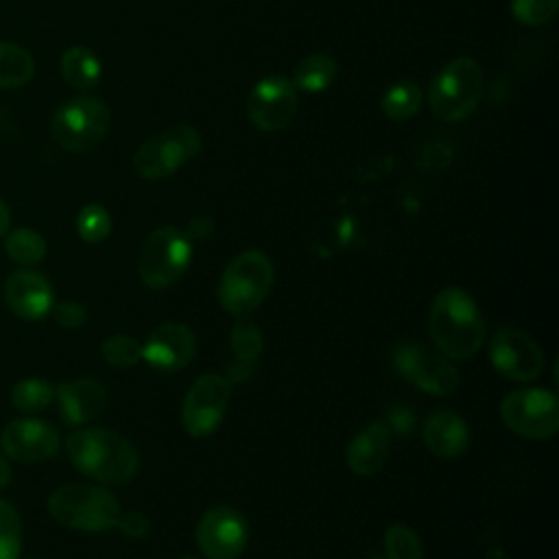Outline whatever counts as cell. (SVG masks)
<instances>
[{
  "label": "cell",
  "mask_w": 559,
  "mask_h": 559,
  "mask_svg": "<svg viewBox=\"0 0 559 559\" xmlns=\"http://www.w3.org/2000/svg\"><path fill=\"white\" fill-rule=\"evenodd\" d=\"M100 354L111 367H133L142 360V345L129 334H114L103 341Z\"/></svg>",
  "instance_id": "cell-31"
},
{
  "label": "cell",
  "mask_w": 559,
  "mask_h": 559,
  "mask_svg": "<svg viewBox=\"0 0 559 559\" xmlns=\"http://www.w3.org/2000/svg\"><path fill=\"white\" fill-rule=\"evenodd\" d=\"M426 448L439 459H452L465 452L469 445V428L461 415L454 411L432 413L421 428Z\"/></svg>",
  "instance_id": "cell-20"
},
{
  "label": "cell",
  "mask_w": 559,
  "mask_h": 559,
  "mask_svg": "<svg viewBox=\"0 0 559 559\" xmlns=\"http://www.w3.org/2000/svg\"><path fill=\"white\" fill-rule=\"evenodd\" d=\"M4 301L24 321H39L50 314L55 293L50 282L33 269H17L4 280Z\"/></svg>",
  "instance_id": "cell-17"
},
{
  "label": "cell",
  "mask_w": 559,
  "mask_h": 559,
  "mask_svg": "<svg viewBox=\"0 0 559 559\" xmlns=\"http://www.w3.org/2000/svg\"><path fill=\"white\" fill-rule=\"evenodd\" d=\"M48 513L61 526L85 533H103L116 528L120 504L105 487L70 483L50 493Z\"/></svg>",
  "instance_id": "cell-3"
},
{
  "label": "cell",
  "mask_w": 559,
  "mask_h": 559,
  "mask_svg": "<svg viewBox=\"0 0 559 559\" xmlns=\"http://www.w3.org/2000/svg\"><path fill=\"white\" fill-rule=\"evenodd\" d=\"M109 107L94 96H79L63 103L50 122L55 142L72 153H83L100 144L109 131Z\"/></svg>",
  "instance_id": "cell-7"
},
{
  "label": "cell",
  "mask_w": 559,
  "mask_h": 559,
  "mask_svg": "<svg viewBox=\"0 0 559 559\" xmlns=\"http://www.w3.org/2000/svg\"><path fill=\"white\" fill-rule=\"evenodd\" d=\"M55 400L66 426H83L100 415L107 402V391L94 378H76L57 384Z\"/></svg>",
  "instance_id": "cell-18"
},
{
  "label": "cell",
  "mask_w": 559,
  "mask_h": 559,
  "mask_svg": "<svg viewBox=\"0 0 559 559\" xmlns=\"http://www.w3.org/2000/svg\"><path fill=\"white\" fill-rule=\"evenodd\" d=\"M186 559H192V557H186Z\"/></svg>",
  "instance_id": "cell-41"
},
{
  "label": "cell",
  "mask_w": 559,
  "mask_h": 559,
  "mask_svg": "<svg viewBox=\"0 0 559 559\" xmlns=\"http://www.w3.org/2000/svg\"><path fill=\"white\" fill-rule=\"evenodd\" d=\"M373 559H386V557H373Z\"/></svg>",
  "instance_id": "cell-40"
},
{
  "label": "cell",
  "mask_w": 559,
  "mask_h": 559,
  "mask_svg": "<svg viewBox=\"0 0 559 559\" xmlns=\"http://www.w3.org/2000/svg\"><path fill=\"white\" fill-rule=\"evenodd\" d=\"M190 260L192 240L186 231L164 225L146 236L138 255V273L148 288L164 290L186 273Z\"/></svg>",
  "instance_id": "cell-6"
},
{
  "label": "cell",
  "mask_w": 559,
  "mask_h": 559,
  "mask_svg": "<svg viewBox=\"0 0 559 559\" xmlns=\"http://www.w3.org/2000/svg\"><path fill=\"white\" fill-rule=\"evenodd\" d=\"M336 61L323 52H312L297 61L293 70V85L304 92H323L336 79Z\"/></svg>",
  "instance_id": "cell-22"
},
{
  "label": "cell",
  "mask_w": 559,
  "mask_h": 559,
  "mask_svg": "<svg viewBox=\"0 0 559 559\" xmlns=\"http://www.w3.org/2000/svg\"><path fill=\"white\" fill-rule=\"evenodd\" d=\"M61 76L68 85L76 90H90L100 79V61L98 57L83 46H72L61 55L59 61Z\"/></svg>",
  "instance_id": "cell-21"
},
{
  "label": "cell",
  "mask_w": 559,
  "mask_h": 559,
  "mask_svg": "<svg viewBox=\"0 0 559 559\" xmlns=\"http://www.w3.org/2000/svg\"><path fill=\"white\" fill-rule=\"evenodd\" d=\"M11 465L7 461L4 454H0V489H4L9 483H11Z\"/></svg>",
  "instance_id": "cell-38"
},
{
  "label": "cell",
  "mask_w": 559,
  "mask_h": 559,
  "mask_svg": "<svg viewBox=\"0 0 559 559\" xmlns=\"http://www.w3.org/2000/svg\"><path fill=\"white\" fill-rule=\"evenodd\" d=\"M212 227L214 225H212V221L207 216H197V218L190 221V225L186 229V236L190 240H203V238H207L212 234Z\"/></svg>",
  "instance_id": "cell-37"
},
{
  "label": "cell",
  "mask_w": 559,
  "mask_h": 559,
  "mask_svg": "<svg viewBox=\"0 0 559 559\" xmlns=\"http://www.w3.org/2000/svg\"><path fill=\"white\" fill-rule=\"evenodd\" d=\"M504 426L526 439H550L559 430V400L550 389H518L500 402Z\"/></svg>",
  "instance_id": "cell-9"
},
{
  "label": "cell",
  "mask_w": 559,
  "mask_h": 559,
  "mask_svg": "<svg viewBox=\"0 0 559 559\" xmlns=\"http://www.w3.org/2000/svg\"><path fill=\"white\" fill-rule=\"evenodd\" d=\"M197 354V338L183 323H162L142 343V360L162 373L183 369Z\"/></svg>",
  "instance_id": "cell-16"
},
{
  "label": "cell",
  "mask_w": 559,
  "mask_h": 559,
  "mask_svg": "<svg viewBox=\"0 0 559 559\" xmlns=\"http://www.w3.org/2000/svg\"><path fill=\"white\" fill-rule=\"evenodd\" d=\"M452 159V148L445 142H430L419 153V164L424 168H443Z\"/></svg>",
  "instance_id": "cell-35"
},
{
  "label": "cell",
  "mask_w": 559,
  "mask_h": 559,
  "mask_svg": "<svg viewBox=\"0 0 559 559\" xmlns=\"http://www.w3.org/2000/svg\"><path fill=\"white\" fill-rule=\"evenodd\" d=\"M201 151V135L190 124H175L146 142L133 155V168L144 179H166Z\"/></svg>",
  "instance_id": "cell-8"
},
{
  "label": "cell",
  "mask_w": 559,
  "mask_h": 559,
  "mask_svg": "<svg viewBox=\"0 0 559 559\" xmlns=\"http://www.w3.org/2000/svg\"><path fill=\"white\" fill-rule=\"evenodd\" d=\"M297 87L286 76H266L253 85L247 96V116L260 131H280L297 114Z\"/></svg>",
  "instance_id": "cell-12"
},
{
  "label": "cell",
  "mask_w": 559,
  "mask_h": 559,
  "mask_svg": "<svg viewBox=\"0 0 559 559\" xmlns=\"http://www.w3.org/2000/svg\"><path fill=\"white\" fill-rule=\"evenodd\" d=\"M0 445L4 456L15 463H41L59 452L61 437L50 421L22 417L4 426Z\"/></svg>",
  "instance_id": "cell-14"
},
{
  "label": "cell",
  "mask_w": 559,
  "mask_h": 559,
  "mask_svg": "<svg viewBox=\"0 0 559 559\" xmlns=\"http://www.w3.org/2000/svg\"><path fill=\"white\" fill-rule=\"evenodd\" d=\"M421 90L413 81L393 83L382 96V111L391 120H408L419 111Z\"/></svg>",
  "instance_id": "cell-26"
},
{
  "label": "cell",
  "mask_w": 559,
  "mask_h": 559,
  "mask_svg": "<svg viewBox=\"0 0 559 559\" xmlns=\"http://www.w3.org/2000/svg\"><path fill=\"white\" fill-rule=\"evenodd\" d=\"M275 280L273 262L266 253L249 249L238 253L223 271L218 301L234 317H249L269 295Z\"/></svg>",
  "instance_id": "cell-4"
},
{
  "label": "cell",
  "mask_w": 559,
  "mask_h": 559,
  "mask_svg": "<svg viewBox=\"0 0 559 559\" xmlns=\"http://www.w3.org/2000/svg\"><path fill=\"white\" fill-rule=\"evenodd\" d=\"M386 426L391 432H397V435H408L415 426V415L411 408L406 406H395L391 408L389 413V419H386Z\"/></svg>",
  "instance_id": "cell-36"
},
{
  "label": "cell",
  "mask_w": 559,
  "mask_h": 559,
  "mask_svg": "<svg viewBox=\"0 0 559 559\" xmlns=\"http://www.w3.org/2000/svg\"><path fill=\"white\" fill-rule=\"evenodd\" d=\"M197 544L207 559H238L247 546V522L231 507H214L197 524Z\"/></svg>",
  "instance_id": "cell-15"
},
{
  "label": "cell",
  "mask_w": 559,
  "mask_h": 559,
  "mask_svg": "<svg viewBox=\"0 0 559 559\" xmlns=\"http://www.w3.org/2000/svg\"><path fill=\"white\" fill-rule=\"evenodd\" d=\"M229 347H231L236 362L255 365L258 356L264 349V338H262L260 328L255 323H251L247 317H240L229 332Z\"/></svg>",
  "instance_id": "cell-27"
},
{
  "label": "cell",
  "mask_w": 559,
  "mask_h": 559,
  "mask_svg": "<svg viewBox=\"0 0 559 559\" xmlns=\"http://www.w3.org/2000/svg\"><path fill=\"white\" fill-rule=\"evenodd\" d=\"M485 92V76L472 57L450 61L430 83L428 100L432 114L443 122H459L467 118L480 103Z\"/></svg>",
  "instance_id": "cell-5"
},
{
  "label": "cell",
  "mask_w": 559,
  "mask_h": 559,
  "mask_svg": "<svg viewBox=\"0 0 559 559\" xmlns=\"http://www.w3.org/2000/svg\"><path fill=\"white\" fill-rule=\"evenodd\" d=\"M231 382L223 373L199 376L181 404V424L190 437L212 435L225 417Z\"/></svg>",
  "instance_id": "cell-11"
},
{
  "label": "cell",
  "mask_w": 559,
  "mask_h": 559,
  "mask_svg": "<svg viewBox=\"0 0 559 559\" xmlns=\"http://www.w3.org/2000/svg\"><path fill=\"white\" fill-rule=\"evenodd\" d=\"M116 528L127 535V537H133V539H140V537H146L148 531H151V522L144 513L140 511H120V518L116 522Z\"/></svg>",
  "instance_id": "cell-34"
},
{
  "label": "cell",
  "mask_w": 559,
  "mask_h": 559,
  "mask_svg": "<svg viewBox=\"0 0 559 559\" xmlns=\"http://www.w3.org/2000/svg\"><path fill=\"white\" fill-rule=\"evenodd\" d=\"M559 0H511V13L520 24L542 26L555 17Z\"/></svg>",
  "instance_id": "cell-32"
},
{
  "label": "cell",
  "mask_w": 559,
  "mask_h": 559,
  "mask_svg": "<svg viewBox=\"0 0 559 559\" xmlns=\"http://www.w3.org/2000/svg\"><path fill=\"white\" fill-rule=\"evenodd\" d=\"M4 251L15 264L33 266L46 258V240L35 229L20 227L4 238Z\"/></svg>",
  "instance_id": "cell-24"
},
{
  "label": "cell",
  "mask_w": 559,
  "mask_h": 559,
  "mask_svg": "<svg viewBox=\"0 0 559 559\" xmlns=\"http://www.w3.org/2000/svg\"><path fill=\"white\" fill-rule=\"evenodd\" d=\"M391 430L384 419H376L367 424L345 450L347 467L358 476H371L380 472L389 459L391 448Z\"/></svg>",
  "instance_id": "cell-19"
},
{
  "label": "cell",
  "mask_w": 559,
  "mask_h": 559,
  "mask_svg": "<svg viewBox=\"0 0 559 559\" xmlns=\"http://www.w3.org/2000/svg\"><path fill=\"white\" fill-rule=\"evenodd\" d=\"M35 74V61L31 52L17 44L0 41V87H22Z\"/></svg>",
  "instance_id": "cell-23"
},
{
  "label": "cell",
  "mask_w": 559,
  "mask_h": 559,
  "mask_svg": "<svg viewBox=\"0 0 559 559\" xmlns=\"http://www.w3.org/2000/svg\"><path fill=\"white\" fill-rule=\"evenodd\" d=\"M109 231H111V216L103 205L90 203L81 207L76 216V234L81 236V240L90 245H98L109 236Z\"/></svg>",
  "instance_id": "cell-29"
},
{
  "label": "cell",
  "mask_w": 559,
  "mask_h": 559,
  "mask_svg": "<svg viewBox=\"0 0 559 559\" xmlns=\"http://www.w3.org/2000/svg\"><path fill=\"white\" fill-rule=\"evenodd\" d=\"M55 400V386L41 378H24L11 389V404L17 413L33 415L48 408Z\"/></svg>",
  "instance_id": "cell-25"
},
{
  "label": "cell",
  "mask_w": 559,
  "mask_h": 559,
  "mask_svg": "<svg viewBox=\"0 0 559 559\" xmlns=\"http://www.w3.org/2000/svg\"><path fill=\"white\" fill-rule=\"evenodd\" d=\"M489 360L498 373L515 382L535 380L544 369L542 347L515 328H502L491 336Z\"/></svg>",
  "instance_id": "cell-13"
},
{
  "label": "cell",
  "mask_w": 559,
  "mask_h": 559,
  "mask_svg": "<svg viewBox=\"0 0 559 559\" xmlns=\"http://www.w3.org/2000/svg\"><path fill=\"white\" fill-rule=\"evenodd\" d=\"M22 520L17 509L0 498V559H20Z\"/></svg>",
  "instance_id": "cell-28"
},
{
  "label": "cell",
  "mask_w": 559,
  "mask_h": 559,
  "mask_svg": "<svg viewBox=\"0 0 559 559\" xmlns=\"http://www.w3.org/2000/svg\"><path fill=\"white\" fill-rule=\"evenodd\" d=\"M66 452L83 476L105 483L122 485L131 480L140 467L135 445L107 428H83L66 439Z\"/></svg>",
  "instance_id": "cell-2"
},
{
  "label": "cell",
  "mask_w": 559,
  "mask_h": 559,
  "mask_svg": "<svg viewBox=\"0 0 559 559\" xmlns=\"http://www.w3.org/2000/svg\"><path fill=\"white\" fill-rule=\"evenodd\" d=\"M430 336L450 360L472 358L485 343V321L474 297L461 286L437 293L428 314Z\"/></svg>",
  "instance_id": "cell-1"
},
{
  "label": "cell",
  "mask_w": 559,
  "mask_h": 559,
  "mask_svg": "<svg viewBox=\"0 0 559 559\" xmlns=\"http://www.w3.org/2000/svg\"><path fill=\"white\" fill-rule=\"evenodd\" d=\"M11 225V212L7 207V203L0 199V236H4L9 231Z\"/></svg>",
  "instance_id": "cell-39"
},
{
  "label": "cell",
  "mask_w": 559,
  "mask_h": 559,
  "mask_svg": "<svg viewBox=\"0 0 559 559\" xmlns=\"http://www.w3.org/2000/svg\"><path fill=\"white\" fill-rule=\"evenodd\" d=\"M386 559H421V539L406 524H391L384 533Z\"/></svg>",
  "instance_id": "cell-30"
},
{
  "label": "cell",
  "mask_w": 559,
  "mask_h": 559,
  "mask_svg": "<svg viewBox=\"0 0 559 559\" xmlns=\"http://www.w3.org/2000/svg\"><path fill=\"white\" fill-rule=\"evenodd\" d=\"M393 367L406 382L430 395H450L459 386V373L452 360L421 343L397 345Z\"/></svg>",
  "instance_id": "cell-10"
},
{
  "label": "cell",
  "mask_w": 559,
  "mask_h": 559,
  "mask_svg": "<svg viewBox=\"0 0 559 559\" xmlns=\"http://www.w3.org/2000/svg\"><path fill=\"white\" fill-rule=\"evenodd\" d=\"M52 317L61 328H81L87 321V310L79 301H59L52 304Z\"/></svg>",
  "instance_id": "cell-33"
}]
</instances>
